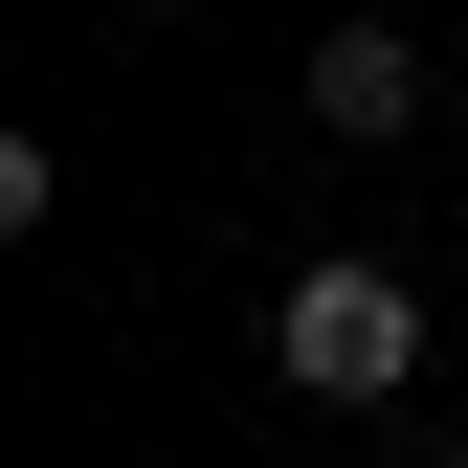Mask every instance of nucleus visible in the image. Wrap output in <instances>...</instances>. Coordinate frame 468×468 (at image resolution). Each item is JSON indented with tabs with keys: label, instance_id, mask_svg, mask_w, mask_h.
I'll return each instance as SVG.
<instances>
[{
	"label": "nucleus",
	"instance_id": "obj_1",
	"mask_svg": "<svg viewBox=\"0 0 468 468\" xmlns=\"http://www.w3.org/2000/svg\"><path fill=\"white\" fill-rule=\"evenodd\" d=\"M268 357H290V401H401L424 379V290H401L379 246H313L290 313H268Z\"/></svg>",
	"mask_w": 468,
	"mask_h": 468
},
{
	"label": "nucleus",
	"instance_id": "obj_3",
	"mask_svg": "<svg viewBox=\"0 0 468 468\" xmlns=\"http://www.w3.org/2000/svg\"><path fill=\"white\" fill-rule=\"evenodd\" d=\"M424 468H468V446H424Z\"/></svg>",
	"mask_w": 468,
	"mask_h": 468
},
{
	"label": "nucleus",
	"instance_id": "obj_2",
	"mask_svg": "<svg viewBox=\"0 0 468 468\" xmlns=\"http://www.w3.org/2000/svg\"><path fill=\"white\" fill-rule=\"evenodd\" d=\"M401 112H424V45H401V23H335L313 45V134H401Z\"/></svg>",
	"mask_w": 468,
	"mask_h": 468
}]
</instances>
